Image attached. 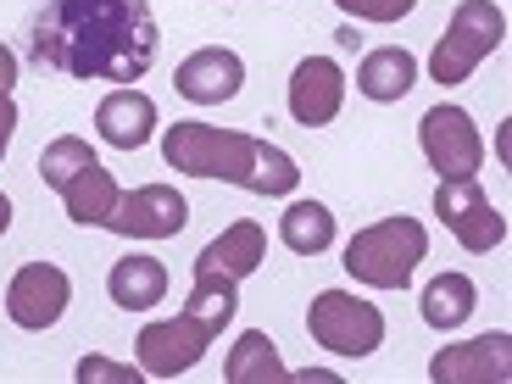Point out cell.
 I'll list each match as a JSON object with an SVG mask.
<instances>
[{
    "instance_id": "6da1fadb",
    "label": "cell",
    "mask_w": 512,
    "mask_h": 384,
    "mask_svg": "<svg viewBox=\"0 0 512 384\" xmlns=\"http://www.w3.org/2000/svg\"><path fill=\"white\" fill-rule=\"evenodd\" d=\"M162 28L145 0H45L28 23V51L45 73L140 84L156 62Z\"/></svg>"
},
{
    "instance_id": "7a4b0ae2",
    "label": "cell",
    "mask_w": 512,
    "mask_h": 384,
    "mask_svg": "<svg viewBox=\"0 0 512 384\" xmlns=\"http://www.w3.org/2000/svg\"><path fill=\"white\" fill-rule=\"evenodd\" d=\"M162 162L184 179L240 184L251 195H290L301 184V167L290 151H279L262 134L245 128H212V123H173L162 134Z\"/></svg>"
},
{
    "instance_id": "3957f363",
    "label": "cell",
    "mask_w": 512,
    "mask_h": 384,
    "mask_svg": "<svg viewBox=\"0 0 512 384\" xmlns=\"http://www.w3.org/2000/svg\"><path fill=\"white\" fill-rule=\"evenodd\" d=\"M423 256H429V229L401 212V218H379L357 229V240L346 245V273L368 290H407Z\"/></svg>"
},
{
    "instance_id": "277c9868",
    "label": "cell",
    "mask_w": 512,
    "mask_h": 384,
    "mask_svg": "<svg viewBox=\"0 0 512 384\" xmlns=\"http://www.w3.org/2000/svg\"><path fill=\"white\" fill-rule=\"evenodd\" d=\"M501 39H507V12H501L496 0H457L446 34L429 51V78H435L440 90H457V84L474 78V67L485 56L501 51Z\"/></svg>"
},
{
    "instance_id": "5b68a950",
    "label": "cell",
    "mask_w": 512,
    "mask_h": 384,
    "mask_svg": "<svg viewBox=\"0 0 512 384\" xmlns=\"http://www.w3.org/2000/svg\"><path fill=\"white\" fill-rule=\"evenodd\" d=\"M307 334L312 346H323L329 357L357 362L384 346V312L351 290H318L307 307Z\"/></svg>"
},
{
    "instance_id": "8992f818",
    "label": "cell",
    "mask_w": 512,
    "mask_h": 384,
    "mask_svg": "<svg viewBox=\"0 0 512 384\" xmlns=\"http://www.w3.org/2000/svg\"><path fill=\"white\" fill-rule=\"evenodd\" d=\"M418 145L423 162L435 167V179H479V167H485V140L457 101H440L418 117Z\"/></svg>"
},
{
    "instance_id": "52a82bcc",
    "label": "cell",
    "mask_w": 512,
    "mask_h": 384,
    "mask_svg": "<svg viewBox=\"0 0 512 384\" xmlns=\"http://www.w3.org/2000/svg\"><path fill=\"white\" fill-rule=\"evenodd\" d=\"M435 218L451 229V240H457L462 251H474V256L496 251V245L507 240V218L490 206V195L479 179H440L435 184Z\"/></svg>"
},
{
    "instance_id": "ba28073f",
    "label": "cell",
    "mask_w": 512,
    "mask_h": 384,
    "mask_svg": "<svg viewBox=\"0 0 512 384\" xmlns=\"http://www.w3.org/2000/svg\"><path fill=\"white\" fill-rule=\"evenodd\" d=\"M218 334L206 329L201 318H190V312H179V318H156L140 329V340H134V357H140L145 379H179V373H190L195 362L206 357V346H212Z\"/></svg>"
},
{
    "instance_id": "9c48e42d",
    "label": "cell",
    "mask_w": 512,
    "mask_h": 384,
    "mask_svg": "<svg viewBox=\"0 0 512 384\" xmlns=\"http://www.w3.org/2000/svg\"><path fill=\"white\" fill-rule=\"evenodd\" d=\"M73 301V279L56 262H23L6 284V318L28 334H45Z\"/></svg>"
},
{
    "instance_id": "30bf717a",
    "label": "cell",
    "mask_w": 512,
    "mask_h": 384,
    "mask_svg": "<svg viewBox=\"0 0 512 384\" xmlns=\"http://www.w3.org/2000/svg\"><path fill=\"white\" fill-rule=\"evenodd\" d=\"M184 218H190V201L173 184H140V190H123L106 229L128 234V240H173L184 229Z\"/></svg>"
},
{
    "instance_id": "8fae6325",
    "label": "cell",
    "mask_w": 512,
    "mask_h": 384,
    "mask_svg": "<svg viewBox=\"0 0 512 384\" xmlns=\"http://www.w3.org/2000/svg\"><path fill=\"white\" fill-rule=\"evenodd\" d=\"M346 106V67L334 56H301L290 73V117L301 128H329Z\"/></svg>"
},
{
    "instance_id": "7c38bea8",
    "label": "cell",
    "mask_w": 512,
    "mask_h": 384,
    "mask_svg": "<svg viewBox=\"0 0 512 384\" xmlns=\"http://www.w3.org/2000/svg\"><path fill=\"white\" fill-rule=\"evenodd\" d=\"M429 379L435 384H507L512 379V334H479L446 346L440 357H429Z\"/></svg>"
},
{
    "instance_id": "4fadbf2b",
    "label": "cell",
    "mask_w": 512,
    "mask_h": 384,
    "mask_svg": "<svg viewBox=\"0 0 512 384\" xmlns=\"http://www.w3.org/2000/svg\"><path fill=\"white\" fill-rule=\"evenodd\" d=\"M173 90H179L184 101H195V106H223V101H234V95L245 90V62L229 51V45H201V51H190L179 62Z\"/></svg>"
},
{
    "instance_id": "5bb4252c",
    "label": "cell",
    "mask_w": 512,
    "mask_h": 384,
    "mask_svg": "<svg viewBox=\"0 0 512 384\" xmlns=\"http://www.w3.org/2000/svg\"><path fill=\"white\" fill-rule=\"evenodd\" d=\"M95 134H101L106 145H117V151H140L156 134V101L145 90H134V84H117V90L101 95V106H95Z\"/></svg>"
},
{
    "instance_id": "9a60e30c",
    "label": "cell",
    "mask_w": 512,
    "mask_h": 384,
    "mask_svg": "<svg viewBox=\"0 0 512 384\" xmlns=\"http://www.w3.org/2000/svg\"><path fill=\"white\" fill-rule=\"evenodd\" d=\"M262 256H268V229L251 218L229 223L212 245H201L195 256V273H223V279H251L262 268Z\"/></svg>"
},
{
    "instance_id": "2e32d148",
    "label": "cell",
    "mask_w": 512,
    "mask_h": 384,
    "mask_svg": "<svg viewBox=\"0 0 512 384\" xmlns=\"http://www.w3.org/2000/svg\"><path fill=\"white\" fill-rule=\"evenodd\" d=\"M56 195H62L67 218H73L78 229H106V223H112V212H117V201H123V184H117L101 162H90L84 173H73V179H67Z\"/></svg>"
},
{
    "instance_id": "e0dca14e",
    "label": "cell",
    "mask_w": 512,
    "mask_h": 384,
    "mask_svg": "<svg viewBox=\"0 0 512 384\" xmlns=\"http://www.w3.org/2000/svg\"><path fill=\"white\" fill-rule=\"evenodd\" d=\"M106 295H112V307L123 312H151L167 301V262H156V256H123V262H112V273H106Z\"/></svg>"
},
{
    "instance_id": "ac0fdd59",
    "label": "cell",
    "mask_w": 512,
    "mask_h": 384,
    "mask_svg": "<svg viewBox=\"0 0 512 384\" xmlns=\"http://www.w3.org/2000/svg\"><path fill=\"white\" fill-rule=\"evenodd\" d=\"M474 307H479V290H474V279L468 273H457V268H446V273H435V279L423 284V301H418V312H423V323L429 329H462V323L474 318Z\"/></svg>"
},
{
    "instance_id": "d6986e66",
    "label": "cell",
    "mask_w": 512,
    "mask_h": 384,
    "mask_svg": "<svg viewBox=\"0 0 512 384\" xmlns=\"http://www.w3.org/2000/svg\"><path fill=\"white\" fill-rule=\"evenodd\" d=\"M418 84V56L407 45H379V51L362 56L357 67V90L368 101H401V95Z\"/></svg>"
},
{
    "instance_id": "ffe728a7",
    "label": "cell",
    "mask_w": 512,
    "mask_h": 384,
    "mask_svg": "<svg viewBox=\"0 0 512 384\" xmlns=\"http://www.w3.org/2000/svg\"><path fill=\"white\" fill-rule=\"evenodd\" d=\"M223 379L229 384H284L290 368H284L279 346H273L262 329H245L229 346V362H223Z\"/></svg>"
},
{
    "instance_id": "44dd1931",
    "label": "cell",
    "mask_w": 512,
    "mask_h": 384,
    "mask_svg": "<svg viewBox=\"0 0 512 384\" xmlns=\"http://www.w3.org/2000/svg\"><path fill=\"white\" fill-rule=\"evenodd\" d=\"M279 240L295 256H323L334 245V212L323 201H290L279 218Z\"/></svg>"
},
{
    "instance_id": "7402d4cb",
    "label": "cell",
    "mask_w": 512,
    "mask_h": 384,
    "mask_svg": "<svg viewBox=\"0 0 512 384\" xmlns=\"http://www.w3.org/2000/svg\"><path fill=\"white\" fill-rule=\"evenodd\" d=\"M184 312H190V318H201L212 334H223L234 323V312H240V279H223V273H195Z\"/></svg>"
},
{
    "instance_id": "603a6c76",
    "label": "cell",
    "mask_w": 512,
    "mask_h": 384,
    "mask_svg": "<svg viewBox=\"0 0 512 384\" xmlns=\"http://www.w3.org/2000/svg\"><path fill=\"white\" fill-rule=\"evenodd\" d=\"M95 162V151H90V140H78V134H56L45 151H39V179L51 184V190H62L73 173H84V167Z\"/></svg>"
},
{
    "instance_id": "cb8c5ba5",
    "label": "cell",
    "mask_w": 512,
    "mask_h": 384,
    "mask_svg": "<svg viewBox=\"0 0 512 384\" xmlns=\"http://www.w3.org/2000/svg\"><path fill=\"white\" fill-rule=\"evenodd\" d=\"M78 384H140L145 379V368H123V362H112V357H84L78 362V373H73Z\"/></svg>"
},
{
    "instance_id": "d4e9b609",
    "label": "cell",
    "mask_w": 512,
    "mask_h": 384,
    "mask_svg": "<svg viewBox=\"0 0 512 384\" xmlns=\"http://www.w3.org/2000/svg\"><path fill=\"white\" fill-rule=\"evenodd\" d=\"M334 6L351 12V17H362V23H401L418 0H334Z\"/></svg>"
},
{
    "instance_id": "484cf974",
    "label": "cell",
    "mask_w": 512,
    "mask_h": 384,
    "mask_svg": "<svg viewBox=\"0 0 512 384\" xmlns=\"http://www.w3.org/2000/svg\"><path fill=\"white\" fill-rule=\"evenodd\" d=\"M12 134H17V101L0 95V162H6V151H12Z\"/></svg>"
},
{
    "instance_id": "4316f807",
    "label": "cell",
    "mask_w": 512,
    "mask_h": 384,
    "mask_svg": "<svg viewBox=\"0 0 512 384\" xmlns=\"http://www.w3.org/2000/svg\"><path fill=\"white\" fill-rule=\"evenodd\" d=\"M17 90V51L12 45H0V95Z\"/></svg>"
},
{
    "instance_id": "83f0119b",
    "label": "cell",
    "mask_w": 512,
    "mask_h": 384,
    "mask_svg": "<svg viewBox=\"0 0 512 384\" xmlns=\"http://www.w3.org/2000/svg\"><path fill=\"white\" fill-rule=\"evenodd\" d=\"M290 379H301V384H329L334 373H329V368H301V373H290Z\"/></svg>"
},
{
    "instance_id": "f1b7e54d",
    "label": "cell",
    "mask_w": 512,
    "mask_h": 384,
    "mask_svg": "<svg viewBox=\"0 0 512 384\" xmlns=\"http://www.w3.org/2000/svg\"><path fill=\"white\" fill-rule=\"evenodd\" d=\"M12 229V201H6V195H0V234Z\"/></svg>"
}]
</instances>
